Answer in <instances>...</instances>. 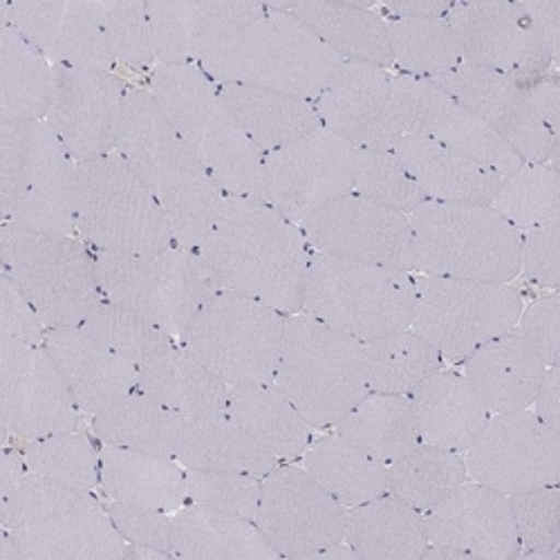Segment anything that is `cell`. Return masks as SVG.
Wrapping results in <instances>:
<instances>
[{
    "label": "cell",
    "instance_id": "obj_1",
    "mask_svg": "<svg viewBox=\"0 0 560 560\" xmlns=\"http://www.w3.org/2000/svg\"><path fill=\"white\" fill-rule=\"evenodd\" d=\"M218 290L256 299L283 314L303 310L312 247L303 229L249 196H224L200 245Z\"/></svg>",
    "mask_w": 560,
    "mask_h": 560
},
{
    "label": "cell",
    "instance_id": "obj_2",
    "mask_svg": "<svg viewBox=\"0 0 560 560\" xmlns=\"http://www.w3.org/2000/svg\"><path fill=\"white\" fill-rule=\"evenodd\" d=\"M117 153L164 209L175 243L200 249L226 194L168 124L149 88H128Z\"/></svg>",
    "mask_w": 560,
    "mask_h": 560
},
{
    "label": "cell",
    "instance_id": "obj_3",
    "mask_svg": "<svg viewBox=\"0 0 560 560\" xmlns=\"http://www.w3.org/2000/svg\"><path fill=\"white\" fill-rule=\"evenodd\" d=\"M151 95L184 144L207 166L226 196H252L262 151L224 104L218 83L196 63L158 66Z\"/></svg>",
    "mask_w": 560,
    "mask_h": 560
},
{
    "label": "cell",
    "instance_id": "obj_4",
    "mask_svg": "<svg viewBox=\"0 0 560 560\" xmlns=\"http://www.w3.org/2000/svg\"><path fill=\"white\" fill-rule=\"evenodd\" d=\"M343 61L290 10H271L207 57L215 83L256 85L314 102Z\"/></svg>",
    "mask_w": 560,
    "mask_h": 560
},
{
    "label": "cell",
    "instance_id": "obj_5",
    "mask_svg": "<svg viewBox=\"0 0 560 560\" xmlns=\"http://www.w3.org/2000/svg\"><path fill=\"white\" fill-rule=\"evenodd\" d=\"M77 166L45 121H0V213L3 222L77 233Z\"/></svg>",
    "mask_w": 560,
    "mask_h": 560
},
{
    "label": "cell",
    "instance_id": "obj_6",
    "mask_svg": "<svg viewBox=\"0 0 560 560\" xmlns=\"http://www.w3.org/2000/svg\"><path fill=\"white\" fill-rule=\"evenodd\" d=\"M273 384L312 429H330L370 393L363 343L303 312L290 314Z\"/></svg>",
    "mask_w": 560,
    "mask_h": 560
},
{
    "label": "cell",
    "instance_id": "obj_7",
    "mask_svg": "<svg viewBox=\"0 0 560 560\" xmlns=\"http://www.w3.org/2000/svg\"><path fill=\"white\" fill-rule=\"evenodd\" d=\"M408 222L415 271L487 283H511L521 273L523 233L491 205L424 202Z\"/></svg>",
    "mask_w": 560,
    "mask_h": 560
},
{
    "label": "cell",
    "instance_id": "obj_8",
    "mask_svg": "<svg viewBox=\"0 0 560 560\" xmlns=\"http://www.w3.org/2000/svg\"><path fill=\"white\" fill-rule=\"evenodd\" d=\"M415 296L412 271L314 252L301 312L368 343L410 328Z\"/></svg>",
    "mask_w": 560,
    "mask_h": 560
},
{
    "label": "cell",
    "instance_id": "obj_9",
    "mask_svg": "<svg viewBox=\"0 0 560 560\" xmlns=\"http://www.w3.org/2000/svg\"><path fill=\"white\" fill-rule=\"evenodd\" d=\"M0 267L48 330L77 328L104 301L95 252L72 236L3 222Z\"/></svg>",
    "mask_w": 560,
    "mask_h": 560
},
{
    "label": "cell",
    "instance_id": "obj_10",
    "mask_svg": "<svg viewBox=\"0 0 560 560\" xmlns=\"http://www.w3.org/2000/svg\"><path fill=\"white\" fill-rule=\"evenodd\" d=\"M104 299L151 320L175 341L218 292L198 249L95 252Z\"/></svg>",
    "mask_w": 560,
    "mask_h": 560
},
{
    "label": "cell",
    "instance_id": "obj_11",
    "mask_svg": "<svg viewBox=\"0 0 560 560\" xmlns=\"http://www.w3.org/2000/svg\"><path fill=\"white\" fill-rule=\"evenodd\" d=\"M77 233L92 252L175 245L164 209L117 151L77 166Z\"/></svg>",
    "mask_w": 560,
    "mask_h": 560
},
{
    "label": "cell",
    "instance_id": "obj_12",
    "mask_svg": "<svg viewBox=\"0 0 560 560\" xmlns=\"http://www.w3.org/2000/svg\"><path fill=\"white\" fill-rule=\"evenodd\" d=\"M288 314L256 299L218 290L196 314L179 343L229 386L271 384Z\"/></svg>",
    "mask_w": 560,
    "mask_h": 560
},
{
    "label": "cell",
    "instance_id": "obj_13",
    "mask_svg": "<svg viewBox=\"0 0 560 560\" xmlns=\"http://www.w3.org/2000/svg\"><path fill=\"white\" fill-rule=\"evenodd\" d=\"M523 310V296L509 283L422 276L417 278L410 328L442 359L464 361L480 346L516 328Z\"/></svg>",
    "mask_w": 560,
    "mask_h": 560
},
{
    "label": "cell",
    "instance_id": "obj_14",
    "mask_svg": "<svg viewBox=\"0 0 560 560\" xmlns=\"http://www.w3.org/2000/svg\"><path fill=\"white\" fill-rule=\"evenodd\" d=\"M357 149L328 128L262 155L249 198L301 224L310 213L352 194Z\"/></svg>",
    "mask_w": 560,
    "mask_h": 560
},
{
    "label": "cell",
    "instance_id": "obj_15",
    "mask_svg": "<svg viewBox=\"0 0 560 560\" xmlns=\"http://www.w3.org/2000/svg\"><path fill=\"white\" fill-rule=\"evenodd\" d=\"M254 521L280 558H312L346 540L348 509L303 466L278 464L262 478Z\"/></svg>",
    "mask_w": 560,
    "mask_h": 560
},
{
    "label": "cell",
    "instance_id": "obj_16",
    "mask_svg": "<svg viewBox=\"0 0 560 560\" xmlns=\"http://www.w3.org/2000/svg\"><path fill=\"white\" fill-rule=\"evenodd\" d=\"M560 431L534 410L491 415L466 451V471L478 485L513 495L560 480Z\"/></svg>",
    "mask_w": 560,
    "mask_h": 560
},
{
    "label": "cell",
    "instance_id": "obj_17",
    "mask_svg": "<svg viewBox=\"0 0 560 560\" xmlns=\"http://www.w3.org/2000/svg\"><path fill=\"white\" fill-rule=\"evenodd\" d=\"M393 121L399 139L417 135L478 160L500 175L516 171L525 162L469 108L431 81L410 74L393 77Z\"/></svg>",
    "mask_w": 560,
    "mask_h": 560
},
{
    "label": "cell",
    "instance_id": "obj_18",
    "mask_svg": "<svg viewBox=\"0 0 560 560\" xmlns=\"http://www.w3.org/2000/svg\"><path fill=\"white\" fill-rule=\"evenodd\" d=\"M299 226L312 252L415 271V245L408 215L357 194H346L323 205Z\"/></svg>",
    "mask_w": 560,
    "mask_h": 560
},
{
    "label": "cell",
    "instance_id": "obj_19",
    "mask_svg": "<svg viewBox=\"0 0 560 560\" xmlns=\"http://www.w3.org/2000/svg\"><path fill=\"white\" fill-rule=\"evenodd\" d=\"M0 399L12 435L38 440L77 431L81 410L45 346L0 337Z\"/></svg>",
    "mask_w": 560,
    "mask_h": 560
},
{
    "label": "cell",
    "instance_id": "obj_20",
    "mask_svg": "<svg viewBox=\"0 0 560 560\" xmlns=\"http://www.w3.org/2000/svg\"><path fill=\"white\" fill-rule=\"evenodd\" d=\"M464 63L500 72L516 83L551 70V57L532 27L523 3L474 0L453 3L444 16Z\"/></svg>",
    "mask_w": 560,
    "mask_h": 560
},
{
    "label": "cell",
    "instance_id": "obj_21",
    "mask_svg": "<svg viewBox=\"0 0 560 560\" xmlns=\"http://www.w3.org/2000/svg\"><path fill=\"white\" fill-rule=\"evenodd\" d=\"M128 85L113 72L52 66L45 124L77 162L117 151Z\"/></svg>",
    "mask_w": 560,
    "mask_h": 560
},
{
    "label": "cell",
    "instance_id": "obj_22",
    "mask_svg": "<svg viewBox=\"0 0 560 560\" xmlns=\"http://www.w3.org/2000/svg\"><path fill=\"white\" fill-rule=\"evenodd\" d=\"M435 83L482 119L525 164L556 166L558 137L532 110L516 81L462 61Z\"/></svg>",
    "mask_w": 560,
    "mask_h": 560
},
{
    "label": "cell",
    "instance_id": "obj_23",
    "mask_svg": "<svg viewBox=\"0 0 560 560\" xmlns=\"http://www.w3.org/2000/svg\"><path fill=\"white\" fill-rule=\"evenodd\" d=\"M3 23L16 27L52 66L113 72L117 63L95 3L19 0L3 5Z\"/></svg>",
    "mask_w": 560,
    "mask_h": 560
},
{
    "label": "cell",
    "instance_id": "obj_24",
    "mask_svg": "<svg viewBox=\"0 0 560 560\" xmlns=\"http://www.w3.org/2000/svg\"><path fill=\"white\" fill-rule=\"evenodd\" d=\"M393 74L368 63H343L314 100L320 126L354 149L393 151L399 132L393 121Z\"/></svg>",
    "mask_w": 560,
    "mask_h": 560
},
{
    "label": "cell",
    "instance_id": "obj_25",
    "mask_svg": "<svg viewBox=\"0 0 560 560\" xmlns=\"http://www.w3.org/2000/svg\"><path fill=\"white\" fill-rule=\"evenodd\" d=\"M429 542L457 551L464 560H509L523 556L509 498L466 480L444 502L424 513Z\"/></svg>",
    "mask_w": 560,
    "mask_h": 560
},
{
    "label": "cell",
    "instance_id": "obj_26",
    "mask_svg": "<svg viewBox=\"0 0 560 560\" xmlns=\"http://www.w3.org/2000/svg\"><path fill=\"white\" fill-rule=\"evenodd\" d=\"M43 346L85 415H100L137 388L139 365L85 332L81 325L48 330Z\"/></svg>",
    "mask_w": 560,
    "mask_h": 560
},
{
    "label": "cell",
    "instance_id": "obj_27",
    "mask_svg": "<svg viewBox=\"0 0 560 560\" xmlns=\"http://www.w3.org/2000/svg\"><path fill=\"white\" fill-rule=\"evenodd\" d=\"M545 370V361L516 330L480 346L462 361V375L491 415L527 410Z\"/></svg>",
    "mask_w": 560,
    "mask_h": 560
},
{
    "label": "cell",
    "instance_id": "obj_28",
    "mask_svg": "<svg viewBox=\"0 0 560 560\" xmlns=\"http://www.w3.org/2000/svg\"><path fill=\"white\" fill-rule=\"evenodd\" d=\"M395 155L415 179L427 202L491 205L502 175L478 160L446 149L433 139L406 135L395 144Z\"/></svg>",
    "mask_w": 560,
    "mask_h": 560
},
{
    "label": "cell",
    "instance_id": "obj_29",
    "mask_svg": "<svg viewBox=\"0 0 560 560\" xmlns=\"http://www.w3.org/2000/svg\"><path fill=\"white\" fill-rule=\"evenodd\" d=\"M419 442L466 453L489 422V408L459 372H435L412 395Z\"/></svg>",
    "mask_w": 560,
    "mask_h": 560
},
{
    "label": "cell",
    "instance_id": "obj_30",
    "mask_svg": "<svg viewBox=\"0 0 560 560\" xmlns=\"http://www.w3.org/2000/svg\"><path fill=\"white\" fill-rule=\"evenodd\" d=\"M137 388L186 422L226 412L229 386L179 341L139 365Z\"/></svg>",
    "mask_w": 560,
    "mask_h": 560
},
{
    "label": "cell",
    "instance_id": "obj_31",
    "mask_svg": "<svg viewBox=\"0 0 560 560\" xmlns=\"http://www.w3.org/2000/svg\"><path fill=\"white\" fill-rule=\"evenodd\" d=\"M21 560H117L128 542L104 506L10 529Z\"/></svg>",
    "mask_w": 560,
    "mask_h": 560
},
{
    "label": "cell",
    "instance_id": "obj_32",
    "mask_svg": "<svg viewBox=\"0 0 560 560\" xmlns=\"http://www.w3.org/2000/svg\"><path fill=\"white\" fill-rule=\"evenodd\" d=\"M290 12L305 23L343 63L393 66L388 21L370 5L307 0L292 3Z\"/></svg>",
    "mask_w": 560,
    "mask_h": 560
},
{
    "label": "cell",
    "instance_id": "obj_33",
    "mask_svg": "<svg viewBox=\"0 0 560 560\" xmlns=\"http://www.w3.org/2000/svg\"><path fill=\"white\" fill-rule=\"evenodd\" d=\"M245 135L265 153L283 149L320 128L314 102L256 85L218 83Z\"/></svg>",
    "mask_w": 560,
    "mask_h": 560
},
{
    "label": "cell",
    "instance_id": "obj_34",
    "mask_svg": "<svg viewBox=\"0 0 560 560\" xmlns=\"http://www.w3.org/2000/svg\"><path fill=\"white\" fill-rule=\"evenodd\" d=\"M226 415L278 462H294L312 444V427L273 382L229 388Z\"/></svg>",
    "mask_w": 560,
    "mask_h": 560
},
{
    "label": "cell",
    "instance_id": "obj_35",
    "mask_svg": "<svg viewBox=\"0 0 560 560\" xmlns=\"http://www.w3.org/2000/svg\"><path fill=\"white\" fill-rule=\"evenodd\" d=\"M100 485L119 502L168 513L186 504V469L175 457L104 444Z\"/></svg>",
    "mask_w": 560,
    "mask_h": 560
},
{
    "label": "cell",
    "instance_id": "obj_36",
    "mask_svg": "<svg viewBox=\"0 0 560 560\" xmlns=\"http://www.w3.org/2000/svg\"><path fill=\"white\" fill-rule=\"evenodd\" d=\"M175 558L269 560L280 558L256 521L231 513L184 504L173 513Z\"/></svg>",
    "mask_w": 560,
    "mask_h": 560
},
{
    "label": "cell",
    "instance_id": "obj_37",
    "mask_svg": "<svg viewBox=\"0 0 560 560\" xmlns=\"http://www.w3.org/2000/svg\"><path fill=\"white\" fill-rule=\"evenodd\" d=\"M346 542L359 558L417 560L429 542L424 513L390 493L348 509Z\"/></svg>",
    "mask_w": 560,
    "mask_h": 560
},
{
    "label": "cell",
    "instance_id": "obj_38",
    "mask_svg": "<svg viewBox=\"0 0 560 560\" xmlns=\"http://www.w3.org/2000/svg\"><path fill=\"white\" fill-rule=\"evenodd\" d=\"M175 459L184 469L238 471L258 478H265L280 464L226 412L186 422Z\"/></svg>",
    "mask_w": 560,
    "mask_h": 560
},
{
    "label": "cell",
    "instance_id": "obj_39",
    "mask_svg": "<svg viewBox=\"0 0 560 560\" xmlns=\"http://www.w3.org/2000/svg\"><path fill=\"white\" fill-rule=\"evenodd\" d=\"M184 424V417L139 388L92 417V431L102 444L164 457H175Z\"/></svg>",
    "mask_w": 560,
    "mask_h": 560
},
{
    "label": "cell",
    "instance_id": "obj_40",
    "mask_svg": "<svg viewBox=\"0 0 560 560\" xmlns=\"http://www.w3.org/2000/svg\"><path fill=\"white\" fill-rule=\"evenodd\" d=\"M52 97V63L12 25L0 30V121H43Z\"/></svg>",
    "mask_w": 560,
    "mask_h": 560
},
{
    "label": "cell",
    "instance_id": "obj_41",
    "mask_svg": "<svg viewBox=\"0 0 560 560\" xmlns=\"http://www.w3.org/2000/svg\"><path fill=\"white\" fill-rule=\"evenodd\" d=\"M335 433L386 466L419 444L410 395L368 393L339 419Z\"/></svg>",
    "mask_w": 560,
    "mask_h": 560
},
{
    "label": "cell",
    "instance_id": "obj_42",
    "mask_svg": "<svg viewBox=\"0 0 560 560\" xmlns=\"http://www.w3.org/2000/svg\"><path fill=\"white\" fill-rule=\"evenodd\" d=\"M303 469L346 509L375 500L388 491V469L341 435H325L310 444Z\"/></svg>",
    "mask_w": 560,
    "mask_h": 560
},
{
    "label": "cell",
    "instance_id": "obj_43",
    "mask_svg": "<svg viewBox=\"0 0 560 560\" xmlns=\"http://www.w3.org/2000/svg\"><path fill=\"white\" fill-rule=\"evenodd\" d=\"M388 491L404 504L429 513L469 480L462 453L419 442L388 466Z\"/></svg>",
    "mask_w": 560,
    "mask_h": 560
},
{
    "label": "cell",
    "instance_id": "obj_44",
    "mask_svg": "<svg viewBox=\"0 0 560 560\" xmlns=\"http://www.w3.org/2000/svg\"><path fill=\"white\" fill-rule=\"evenodd\" d=\"M370 393L412 395L442 370V354L412 328L363 343Z\"/></svg>",
    "mask_w": 560,
    "mask_h": 560
},
{
    "label": "cell",
    "instance_id": "obj_45",
    "mask_svg": "<svg viewBox=\"0 0 560 560\" xmlns=\"http://www.w3.org/2000/svg\"><path fill=\"white\" fill-rule=\"evenodd\" d=\"M388 34L393 66L401 74L435 81L462 63L446 19H390Z\"/></svg>",
    "mask_w": 560,
    "mask_h": 560
},
{
    "label": "cell",
    "instance_id": "obj_46",
    "mask_svg": "<svg viewBox=\"0 0 560 560\" xmlns=\"http://www.w3.org/2000/svg\"><path fill=\"white\" fill-rule=\"evenodd\" d=\"M491 207L521 233L560 220V179L553 164H523L502 175Z\"/></svg>",
    "mask_w": 560,
    "mask_h": 560
},
{
    "label": "cell",
    "instance_id": "obj_47",
    "mask_svg": "<svg viewBox=\"0 0 560 560\" xmlns=\"http://www.w3.org/2000/svg\"><path fill=\"white\" fill-rule=\"evenodd\" d=\"M21 453L34 476L83 491H95L100 485L102 451L77 431L27 440Z\"/></svg>",
    "mask_w": 560,
    "mask_h": 560
},
{
    "label": "cell",
    "instance_id": "obj_48",
    "mask_svg": "<svg viewBox=\"0 0 560 560\" xmlns=\"http://www.w3.org/2000/svg\"><path fill=\"white\" fill-rule=\"evenodd\" d=\"M182 8L186 45L196 66L269 12L265 3H238V0H182Z\"/></svg>",
    "mask_w": 560,
    "mask_h": 560
},
{
    "label": "cell",
    "instance_id": "obj_49",
    "mask_svg": "<svg viewBox=\"0 0 560 560\" xmlns=\"http://www.w3.org/2000/svg\"><path fill=\"white\" fill-rule=\"evenodd\" d=\"M100 506L92 491L27 474L10 495L0 498V523L5 529H16Z\"/></svg>",
    "mask_w": 560,
    "mask_h": 560
},
{
    "label": "cell",
    "instance_id": "obj_50",
    "mask_svg": "<svg viewBox=\"0 0 560 560\" xmlns=\"http://www.w3.org/2000/svg\"><path fill=\"white\" fill-rule=\"evenodd\" d=\"M81 328L135 365L151 361L177 343L168 332L158 328L151 320L108 299H104L88 314Z\"/></svg>",
    "mask_w": 560,
    "mask_h": 560
},
{
    "label": "cell",
    "instance_id": "obj_51",
    "mask_svg": "<svg viewBox=\"0 0 560 560\" xmlns=\"http://www.w3.org/2000/svg\"><path fill=\"white\" fill-rule=\"evenodd\" d=\"M352 194L404 215L427 202L395 151L384 149H357Z\"/></svg>",
    "mask_w": 560,
    "mask_h": 560
},
{
    "label": "cell",
    "instance_id": "obj_52",
    "mask_svg": "<svg viewBox=\"0 0 560 560\" xmlns=\"http://www.w3.org/2000/svg\"><path fill=\"white\" fill-rule=\"evenodd\" d=\"M108 45L117 63L147 70L155 63L149 10L142 0H108L95 3Z\"/></svg>",
    "mask_w": 560,
    "mask_h": 560
},
{
    "label": "cell",
    "instance_id": "obj_53",
    "mask_svg": "<svg viewBox=\"0 0 560 560\" xmlns=\"http://www.w3.org/2000/svg\"><path fill=\"white\" fill-rule=\"evenodd\" d=\"M262 478L238 471L186 469V504H196L231 516L256 518Z\"/></svg>",
    "mask_w": 560,
    "mask_h": 560
},
{
    "label": "cell",
    "instance_id": "obj_54",
    "mask_svg": "<svg viewBox=\"0 0 560 560\" xmlns=\"http://www.w3.org/2000/svg\"><path fill=\"white\" fill-rule=\"evenodd\" d=\"M513 525L525 556L558 553L560 547V491L558 485L536 487L506 495Z\"/></svg>",
    "mask_w": 560,
    "mask_h": 560
},
{
    "label": "cell",
    "instance_id": "obj_55",
    "mask_svg": "<svg viewBox=\"0 0 560 560\" xmlns=\"http://www.w3.org/2000/svg\"><path fill=\"white\" fill-rule=\"evenodd\" d=\"M106 511L128 545H144L173 553V513L119 500H113Z\"/></svg>",
    "mask_w": 560,
    "mask_h": 560
},
{
    "label": "cell",
    "instance_id": "obj_56",
    "mask_svg": "<svg viewBox=\"0 0 560 560\" xmlns=\"http://www.w3.org/2000/svg\"><path fill=\"white\" fill-rule=\"evenodd\" d=\"M151 40L158 66H191L186 45L182 0H151L147 3Z\"/></svg>",
    "mask_w": 560,
    "mask_h": 560
},
{
    "label": "cell",
    "instance_id": "obj_57",
    "mask_svg": "<svg viewBox=\"0 0 560 560\" xmlns=\"http://www.w3.org/2000/svg\"><path fill=\"white\" fill-rule=\"evenodd\" d=\"M521 273L529 283L556 292L560 285V224L523 233Z\"/></svg>",
    "mask_w": 560,
    "mask_h": 560
},
{
    "label": "cell",
    "instance_id": "obj_58",
    "mask_svg": "<svg viewBox=\"0 0 560 560\" xmlns=\"http://www.w3.org/2000/svg\"><path fill=\"white\" fill-rule=\"evenodd\" d=\"M521 337L534 348L545 365L560 359V299L556 292L536 299L518 318Z\"/></svg>",
    "mask_w": 560,
    "mask_h": 560
},
{
    "label": "cell",
    "instance_id": "obj_59",
    "mask_svg": "<svg viewBox=\"0 0 560 560\" xmlns=\"http://www.w3.org/2000/svg\"><path fill=\"white\" fill-rule=\"evenodd\" d=\"M48 328L8 273H0V337L43 346Z\"/></svg>",
    "mask_w": 560,
    "mask_h": 560
},
{
    "label": "cell",
    "instance_id": "obj_60",
    "mask_svg": "<svg viewBox=\"0 0 560 560\" xmlns=\"http://www.w3.org/2000/svg\"><path fill=\"white\" fill-rule=\"evenodd\" d=\"M525 100L529 102L532 110L538 115V119L549 128L553 137H558V124H560V85L556 72H545L540 77H534L529 81L518 83Z\"/></svg>",
    "mask_w": 560,
    "mask_h": 560
},
{
    "label": "cell",
    "instance_id": "obj_61",
    "mask_svg": "<svg viewBox=\"0 0 560 560\" xmlns=\"http://www.w3.org/2000/svg\"><path fill=\"white\" fill-rule=\"evenodd\" d=\"M523 10L547 48L551 63H558L560 52V3L558 0H532L523 3Z\"/></svg>",
    "mask_w": 560,
    "mask_h": 560
},
{
    "label": "cell",
    "instance_id": "obj_62",
    "mask_svg": "<svg viewBox=\"0 0 560 560\" xmlns=\"http://www.w3.org/2000/svg\"><path fill=\"white\" fill-rule=\"evenodd\" d=\"M534 412L547 427L560 431V370L558 365H547L545 377L532 401Z\"/></svg>",
    "mask_w": 560,
    "mask_h": 560
},
{
    "label": "cell",
    "instance_id": "obj_63",
    "mask_svg": "<svg viewBox=\"0 0 560 560\" xmlns=\"http://www.w3.org/2000/svg\"><path fill=\"white\" fill-rule=\"evenodd\" d=\"M393 19H444L453 3L446 0H406V3L384 5Z\"/></svg>",
    "mask_w": 560,
    "mask_h": 560
},
{
    "label": "cell",
    "instance_id": "obj_64",
    "mask_svg": "<svg viewBox=\"0 0 560 560\" xmlns=\"http://www.w3.org/2000/svg\"><path fill=\"white\" fill-rule=\"evenodd\" d=\"M30 474L27 462L19 451H5L3 462H0V498L10 495Z\"/></svg>",
    "mask_w": 560,
    "mask_h": 560
}]
</instances>
